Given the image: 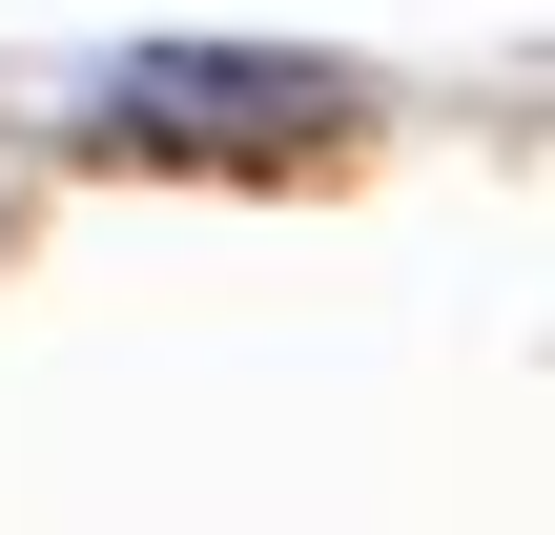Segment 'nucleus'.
Instances as JSON below:
<instances>
[{"label":"nucleus","instance_id":"obj_1","mask_svg":"<svg viewBox=\"0 0 555 535\" xmlns=\"http://www.w3.org/2000/svg\"><path fill=\"white\" fill-rule=\"evenodd\" d=\"M62 144L82 165H309V144H350V82L330 62H227V41H144V62L82 82Z\"/></svg>","mask_w":555,"mask_h":535}]
</instances>
